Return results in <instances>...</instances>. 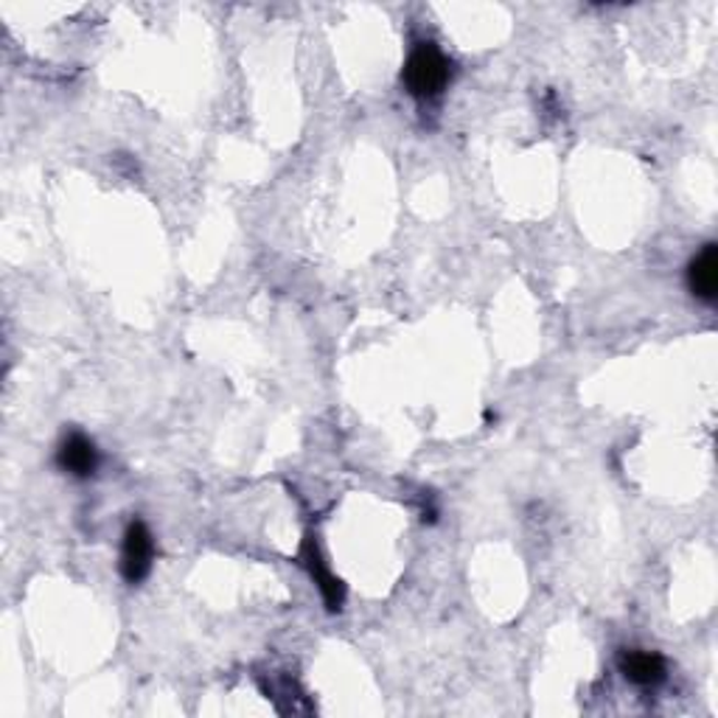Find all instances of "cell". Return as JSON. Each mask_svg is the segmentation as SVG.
<instances>
[{"label": "cell", "instance_id": "obj_1", "mask_svg": "<svg viewBox=\"0 0 718 718\" xmlns=\"http://www.w3.org/2000/svg\"><path fill=\"white\" fill-rule=\"evenodd\" d=\"M452 80V62L436 42H418L402 68V82L415 99H436Z\"/></svg>", "mask_w": 718, "mask_h": 718}, {"label": "cell", "instance_id": "obj_2", "mask_svg": "<svg viewBox=\"0 0 718 718\" xmlns=\"http://www.w3.org/2000/svg\"><path fill=\"white\" fill-rule=\"evenodd\" d=\"M155 561V536L144 522H132L124 534L121 545V575L126 584H141L146 575L153 573Z\"/></svg>", "mask_w": 718, "mask_h": 718}, {"label": "cell", "instance_id": "obj_3", "mask_svg": "<svg viewBox=\"0 0 718 718\" xmlns=\"http://www.w3.org/2000/svg\"><path fill=\"white\" fill-rule=\"evenodd\" d=\"M57 466L62 472H68L71 477H80V480H87V477L96 475V468H99V449L96 443L90 441L82 433H71L65 441L60 443L57 449Z\"/></svg>", "mask_w": 718, "mask_h": 718}, {"label": "cell", "instance_id": "obj_4", "mask_svg": "<svg viewBox=\"0 0 718 718\" xmlns=\"http://www.w3.org/2000/svg\"><path fill=\"white\" fill-rule=\"evenodd\" d=\"M687 287L702 304H713L718 295V247L705 244L702 253L687 264Z\"/></svg>", "mask_w": 718, "mask_h": 718}, {"label": "cell", "instance_id": "obj_5", "mask_svg": "<svg viewBox=\"0 0 718 718\" xmlns=\"http://www.w3.org/2000/svg\"><path fill=\"white\" fill-rule=\"evenodd\" d=\"M620 673L640 687H654L666 679V659L657 652H643V648H629L620 654Z\"/></svg>", "mask_w": 718, "mask_h": 718}, {"label": "cell", "instance_id": "obj_6", "mask_svg": "<svg viewBox=\"0 0 718 718\" xmlns=\"http://www.w3.org/2000/svg\"><path fill=\"white\" fill-rule=\"evenodd\" d=\"M301 556H304L306 567H309L312 579H315L317 589H320V595H324L329 612H340V609H343V600H345V589H343V584H340V579H337L329 567H326V561H324V556H320V550H317L315 539L304 541V553Z\"/></svg>", "mask_w": 718, "mask_h": 718}]
</instances>
